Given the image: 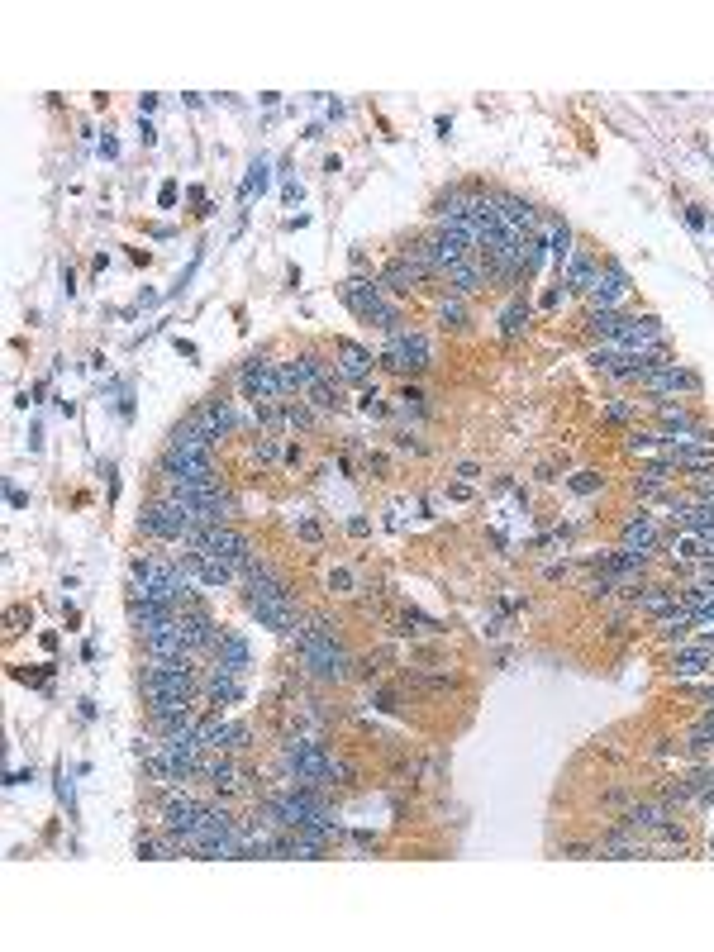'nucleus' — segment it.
Segmentation results:
<instances>
[{
  "label": "nucleus",
  "instance_id": "f257e3e1",
  "mask_svg": "<svg viewBox=\"0 0 714 952\" xmlns=\"http://www.w3.org/2000/svg\"><path fill=\"white\" fill-rule=\"evenodd\" d=\"M296 653H300V667L324 681V686H343L353 676V657L343 648V638L334 634L329 619H310L305 629L296 634Z\"/></svg>",
  "mask_w": 714,
  "mask_h": 952
},
{
  "label": "nucleus",
  "instance_id": "f03ea898",
  "mask_svg": "<svg viewBox=\"0 0 714 952\" xmlns=\"http://www.w3.org/2000/svg\"><path fill=\"white\" fill-rule=\"evenodd\" d=\"M338 296H343V305L353 310L357 319H367V324H377L381 334L391 338L405 329V319H400V310L386 300V286L381 281H367V277H348L343 286H338Z\"/></svg>",
  "mask_w": 714,
  "mask_h": 952
},
{
  "label": "nucleus",
  "instance_id": "7ed1b4c3",
  "mask_svg": "<svg viewBox=\"0 0 714 952\" xmlns=\"http://www.w3.org/2000/svg\"><path fill=\"white\" fill-rule=\"evenodd\" d=\"M329 762H334V753L324 748V743H315V738H286L281 743V772H286V781H296V786H329Z\"/></svg>",
  "mask_w": 714,
  "mask_h": 952
},
{
  "label": "nucleus",
  "instance_id": "20e7f679",
  "mask_svg": "<svg viewBox=\"0 0 714 952\" xmlns=\"http://www.w3.org/2000/svg\"><path fill=\"white\" fill-rule=\"evenodd\" d=\"M143 691H172V695H191L196 700V691H205V681L196 676L191 657H148Z\"/></svg>",
  "mask_w": 714,
  "mask_h": 952
},
{
  "label": "nucleus",
  "instance_id": "39448f33",
  "mask_svg": "<svg viewBox=\"0 0 714 952\" xmlns=\"http://www.w3.org/2000/svg\"><path fill=\"white\" fill-rule=\"evenodd\" d=\"M139 529L148 538H162V543H186V534L196 529V515H191L181 500L162 496V500H153V505L139 515Z\"/></svg>",
  "mask_w": 714,
  "mask_h": 952
},
{
  "label": "nucleus",
  "instance_id": "423d86ee",
  "mask_svg": "<svg viewBox=\"0 0 714 952\" xmlns=\"http://www.w3.org/2000/svg\"><path fill=\"white\" fill-rule=\"evenodd\" d=\"M238 391H243V400H253V405L291 400L286 396V381H281V362H267V357H248V362L238 367Z\"/></svg>",
  "mask_w": 714,
  "mask_h": 952
},
{
  "label": "nucleus",
  "instance_id": "0eeeda50",
  "mask_svg": "<svg viewBox=\"0 0 714 952\" xmlns=\"http://www.w3.org/2000/svg\"><path fill=\"white\" fill-rule=\"evenodd\" d=\"M434 362V353H429V338L415 334V329H400V334L386 338V353H381V367H391V372H400V377H410V372H424Z\"/></svg>",
  "mask_w": 714,
  "mask_h": 952
},
{
  "label": "nucleus",
  "instance_id": "6e6552de",
  "mask_svg": "<svg viewBox=\"0 0 714 952\" xmlns=\"http://www.w3.org/2000/svg\"><path fill=\"white\" fill-rule=\"evenodd\" d=\"M177 624H181V638H186V648L191 653H215L219 648V638H224V629H219V619L205 610V605H181V615H177Z\"/></svg>",
  "mask_w": 714,
  "mask_h": 952
},
{
  "label": "nucleus",
  "instance_id": "1a4fd4ad",
  "mask_svg": "<svg viewBox=\"0 0 714 952\" xmlns=\"http://www.w3.org/2000/svg\"><path fill=\"white\" fill-rule=\"evenodd\" d=\"M200 810H205V800H196V795H186L181 786H172V791L162 795V805H158L162 833H172V838H186V833L200 824Z\"/></svg>",
  "mask_w": 714,
  "mask_h": 952
},
{
  "label": "nucleus",
  "instance_id": "9d476101",
  "mask_svg": "<svg viewBox=\"0 0 714 952\" xmlns=\"http://www.w3.org/2000/svg\"><path fill=\"white\" fill-rule=\"evenodd\" d=\"M496 215H500V234L515 238V243H529L538 234V210L529 200L519 196H496Z\"/></svg>",
  "mask_w": 714,
  "mask_h": 952
},
{
  "label": "nucleus",
  "instance_id": "9b49d317",
  "mask_svg": "<svg viewBox=\"0 0 714 952\" xmlns=\"http://www.w3.org/2000/svg\"><path fill=\"white\" fill-rule=\"evenodd\" d=\"M638 386H643L648 396H691V391H700V377H695L691 367H681V362H662V367H653Z\"/></svg>",
  "mask_w": 714,
  "mask_h": 952
},
{
  "label": "nucleus",
  "instance_id": "f8f14e48",
  "mask_svg": "<svg viewBox=\"0 0 714 952\" xmlns=\"http://www.w3.org/2000/svg\"><path fill=\"white\" fill-rule=\"evenodd\" d=\"M372 362H377V357L367 353L362 343H353V338H338L334 343V367H338V377H343V386H367V381H372Z\"/></svg>",
  "mask_w": 714,
  "mask_h": 952
},
{
  "label": "nucleus",
  "instance_id": "ddd939ff",
  "mask_svg": "<svg viewBox=\"0 0 714 952\" xmlns=\"http://www.w3.org/2000/svg\"><path fill=\"white\" fill-rule=\"evenodd\" d=\"M591 305L595 310H619L624 305V296H629V272L619 267V262H605L600 272H595V281H591Z\"/></svg>",
  "mask_w": 714,
  "mask_h": 952
},
{
  "label": "nucleus",
  "instance_id": "4468645a",
  "mask_svg": "<svg viewBox=\"0 0 714 952\" xmlns=\"http://www.w3.org/2000/svg\"><path fill=\"white\" fill-rule=\"evenodd\" d=\"M672 819H676V814H672V805H667V800H634L629 810L619 814V824H624V829H634V833H643V838H653L657 829H667Z\"/></svg>",
  "mask_w": 714,
  "mask_h": 952
},
{
  "label": "nucleus",
  "instance_id": "2eb2a0df",
  "mask_svg": "<svg viewBox=\"0 0 714 952\" xmlns=\"http://www.w3.org/2000/svg\"><path fill=\"white\" fill-rule=\"evenodd\" d=\"M186 419H191V424H200V429L215 438V443H219V438L234 434V424H238V419H234V400H224V396L200 400V405H196V410H191Z\"/></svg>",
  "mask_w": 714,
  "mask_h": 952
},
{
  "label": "nucleus",
  "instance_id": "dca6fc26",
  "mask_svg": "<svg viewBox=\"0 0 714 952\" xmlns=\"http://www.w3.org/2000/svg\"><path fill=\"white\" fill-rule=\"evenodd\" d=\"M243 605H248V615L258 619L262 629H272V634H300V615L296 605H272V600H253V595H243Z\"/></svg>",
  "mask_w": 714,
  "mask_h": 952
},
{
  "label": "nucleus",
  "instance_id": "f3484780",
  "mask_svg": "<svg viewBox=\"0 0 714 952\" xmlns=\"http://www.w3.org/2000/svg\"><path fill=\"white\" fill-rule=\"evenodd\" d=\"M143 648H148V657H196L191 648H186V638H181V624H177V619H167V624H153V629H143Z\"/></svg>",
  "mask_w": 714,
  "mask_h": 952
},
{
  "label": "nucleus",
  "instance_id": "a211bd4d",
  "mask_svg": "<svg viewBox=\"0 0 714 952\" xmlns=\"http://www.w3.org/2000/svg\"><path fill=\"white\" fill-rule=\"evenodd\" d=\"M634 496L638 500H667L672 496V462H662V457L648 462V467L634 476Z\"/></svg>",
  "mask_w": 714,
  "mask_h": 952
},
{
  "label": "nucleus",
  "instance_id": "6ab92c4d",
  "mask_svg": "<svg viewBox=\"0 0 714 952\" xmlns=\"http://www.w3.org/2000/svg\"><path fill=\"white\" fill-rule=\"evenodd\" d=\"M667 672H672L676 681H691V676L714 672V648H705V643H695V648H676L672 662H667Z\"/></svg>",
  "mask_w": 714,
  "mask_h": 952
},
{
  "label": "nucleus",
  "instance_id": "aec40b11",
  "mask_svg": "<svg viewBox=\"0 0 714 952\" xmlns=\"http://www.w3.org/2000/svg\"><path fill=\"white\" fill-rule=\"evenodd\" d=\"M424 281H429V277H424V272H419V267L405 258V253L381 267V286H386V291H396V296H410V291H419Z\"/></svg>",
  "mask_w": 714,
  "mask_h": 952
},
{
  "label": "nucleus",
  "instance_id": "412c9836",
  "mask_svg": "<svg viewBox=\"0 0 714 952\" xmlns=\"http://www.w3.org/2000/svg\"><path fill=\"white\" fill-rule=\"evenodd\" d=\"M662 462H672V472L676 467H681V472H710L714 448H705V443H667V448H662Z\"/></svg>",
  "mask_w": 714,
  "mask_h": 952
},
{
  "label": "nucleus",
  "instance_id": "4be33fe9",
  "mask_svg": "<svg viewBox=\"0 0 714 952\" xmlns=\"http://www.w3.org/2000/svg\"><path fill=\"white\" fill-rule=\"evenodd\" d=\"M676 586H667V581H653V586H638V591H629V605L634 610H643V615H667V610H676Z\"/></svg>",
  "mask_w": 714,
  "mask_h": 952
},
{
  "label": "nucleus",
  "instance_id": "5701e85b",
  "mask_svg": "<svg viewBox=\"0 0 714 952\" xmlns=\"http://www.w3.org/2000/svg\"><path fill=\"white\" fill-rule=\"evenodd\" d=\"M619 538H624V548H643V553H653V548H662V529H657L653 515H629L624 519V529H619Z\"/></svg>",
  "mask_w": 714,
  "mask_h": 952
},
{
  "label": "nucleus",
  "instance_id": "b1692460",
  "mask_svg": "<svg viewBox=\"0 0 714 952\" xmlns=\"http://www.w3.org/2000/svg\"><path fill=\"white\" fill-rule=\"evenodd\" d=\"M253 662V648H248V638L243 634H234V629H224V638H219V648H215V667L219 672H243Z\"/></svg>",
  "mask_w": 714,
  "mask_h": 952
},
{
  "label": "nucleus",
  "instance_id": "393cba45",
  "mask_svg": "<svg viewBox=\"0 0 714 952\" xmlns=\"http://www.w3.org/2000/svg\"><path fill=\"white\" fill-rule=\"evenodd\" d=\"M557 272H562V286H567V291H591V281H595L600 267H595V258L586 253V248H572V258L562 262Z\"/></svg>",
  "mask_w": 714,
  "mask_h": 952
},
{
  "label": "nucleus",
  "instance_id": "a878e982",
  "mask_svg": "<svg viewBox=\"0 0 714 952\" xmlns=\"http://www.w3.org/2000/svg\"><path fill=\"white\" fill-rule=\"evenodd\" d=\"M448 286H453V296H476L481 286H491V277H486V267H481V258H467V262H457L453 272H448Z\"/></svg>",
  "mask_w": 714,
  "mask_h": 952
},
{
  "label": "nucleus",
  "instance_id": "bb28decb",
  "mask_svg": "<svg viewBox=\"0 0 714 952\" xmlns=\"http://www.w3.org/2000/svg\"><path fill=\"white\" fill-rule=\"evenodd\" d=\"M205 700L215 705V710H229V705H238L243 700V686H238V676L234 672H210L205 676Z\"/></svg>",
  "mask_w": 714,
  "mask_h": 952
},
{
  "label": "nucleus",
  "instance_id": "cd10ccee",
  "mask_svg": "<svg viewBox=\"0 0 714 952\" xmlns=\"http://www.w3.org/2000/svg\"><path fill=\"white\" fill-rule=\"evenodd\" d=\"M691 629H695V615H691V610H681V605L653 619V634L662 638V643H676V648H681V638L691 634Z\"/></svg>",
  "mask_w": 714,
  "mask_h": 952
},
{
  "label": "nucleus",
  "instance_id": "c85d7f7f",
  "mask_svg": "<svg viewBox=\"0 0 714 952\" xmlns=\"http://www.w3.org/2000/svg\"><path fill=\"white\" fill-rule=\"evenodd\" d=\"M172 448H181V453H200V457H215V438L205 434L200 424L181 419L177 429H172Z\"/></svg>",
  "mask_w": 714,
  "mask_h": 952
},
{
  "label": "nucleus",
  "instance_id": "c756f323",
  "mask_svg": "<svg viewBox=\"0 0 714 952\" xmlns=\"http://www.w3.org/2000/svg\"><path fill=\"white\" fill-rule=\"evenodd\" d=\"M538 234L548 238V253L557 258V267L572 258V229H567V219H543V224H538Z\"/></svg>",
  "mask_w": 714,
  "mask_h": 952
},
{
  "label": "nucleus",
  "instance_id": "7c9ffc66",
  "mask_svg": "<svg viewBox=\"0 0 714 952\" xmlns=\"http://www.w3.org/2000/svg\"><path fill=\"white\" fill-rule=\"evenodd\" d=\"M396 634L400 638H434V634H443V624H438V619L415 615V610H405V615L396 619Z\"/></svg>",
  "mask_w": 714,
  "mask_h": 952
},
{
  "label": "nucleus",
  "instance_id": "2f4dec72",
  "mask_svg": "<svg viewBox=\"0 0 714 952\" xmlns=\"http://www.w3.org/2000/svg\"><path fill=\"white\" fill-rule=\"evenodd\" d=\"M524 329H529V300H510V305H505V315H500V334H505V338H510V343H515V338L519 334H524Z\"/></svg>",
  "mask_w": 714,
  "mask_h": 952
},
{
  "label": "nucleus",
  "instance_id": "473e14b6",
  "mask_svg": "<svg viewBox=\"0 0 714 952\" xmlns=\"http://www.w3.org/2000/svg\"><path fill=\"white\" fill-rule=\"evenodd\" d=\"M286 424H291V429H300V434H310V429H315V424H319V410H315V405H305V400H286Z\"/></svg>",
  "mask_w": 714,
  "mask_h": 952
},
{
  "label": "nucleus",
  "instance_id": "72a5a7b5",
  "mask_svg": "<svg viewBox=\"0 0 714 952\" xmlns=\"http://www.w3.org/2000/svg\"><path fill=\"white\" fill-rule=\"evenodd\" d=\"M686 743H691V753H705V748H714V710H705L700 719H695L691 734H686Z\"/></svg>",
  "mask_w": 714,
  "mask_h": 952
},
{
  "label": "nucleus",
  "instance_id": "f704fd0d",
  "mask_svg": "<svg viewBox=\"0 0 714 952\" xmlns=\"http://www.w3.org/2000/svg\"><path fill=\"white\" fill-rule=\"evenodd\" d=\"M438 324H443V329H467V300L462 296L443 300V305H438Z\"/></svg>",
  "mask_w": 714,
  "mask_h": 952
},
{
  "label": "nucleus",
  "instance_id": "c9c22d12",
  "mask_svg": "<svg viewBox=\"0 0 714 952\" xmlns=\"http://www.w3.org/2000/svg\"><path fill=\"white\" fill-rule=\"evenodd\" d=\"M567 486H572L576 496H595V491H600V486H605V476L595 472V467H581V472H576L572 481H567Z\"/></svg>",
  "mask_w": 714,
  "mask_h": 952
},
{
  "label": "nucleus",
  "instance_id": "e433bc0d",
  "mask_svg": "<svg viewBox=\"0 0 714 952\" xmlns=\"http://www.w3.org/2000/svg\"><path fill=\"white\" fill-rule=\"evenodd\" d=\"M357 410H362L367 419H386V400H381L377 386H367V391L357 396Z\"/></svg>",
  "mask_w": 714,
  "mask_h": 952
},
{
  "label": "nucleus",
  "instance_id": "4c0bfd02",
  "mask_svg": "<svg viewBox=\"0 0 714 952\" xmlns=\"http://www.w3.org/2000/svg\"><path fill=\"white\" fill-rule=\"evenodd\" d=\"M691 795H700V791H695V781L686 776V781H672V786H662V795H657V800H667V805H686Z\"/></svg>",
  "mask_w": 714,
  "mask_h": 952
},
{
  "label": "nucleus",
  "instance_id": "58836bf2",
  "mask_svg": "<svg viewBox=\"0 0 714 952\" xmlns=\"http://www.w3.org/2000/svg\"><path fill=\"white\" fill-rule=\"evenodd\" d=\"M691 496L714 500V467H710V472H691Z\"/></svg>",
  "mask_w": 714,
  "mask_h": 952
},
{
  "label": "nucleus",
  "instance_id": "ea45409f",
  "mask_svg": "<svg viewBox=\"0 0 714 952\" xmlns=\"http://www.w3.org/2000/svg\"><path fill=\"white\" fill-rule=\"evenodd\" d=\"M400 410H410V415H424V391H419V386H405V391H400Z\"/></svg>",
  "mask_w": 714,
  "mask_h": 952
},
{
  "label": "nucleus",
  "instance_id": "a19ab883",
  "mask_svg": "<svg viewBox=\"0 0 714 952\" xmlns=\"http://www.w3.org/2000/svg\"><path fill=\"white\" fill-rule=\"evenodd\" d=\"M329 591L353 595V572H348V567H334V572H329Z\"/></svg>",
  "mask_w": 714,
  "mask_h": 952
},
{
  "label": "nucleus",
  "instance_id": "79ce46f5",
  "mask_svg": "<svg viewBox=\"0 0 714 952\" xmlns=\"http://www.w3.org/2000/svg\"><path fill=\"white\" fill-rule=\"evenodd\" d=\"M281 453H286V448H281V443H277L272 434H262V438H258V457H262V462H277Z\"/></svg>",
  "mask_w": 714,
  "mask_h": 952
},
{
  "label": "nucleus",
  "instance_id": "37998d69",
  "mask_svg": "<svg viewBox=\"0 0 714 952\" xmlns=\"http://www.w3.org/2000/svg\"><path fill=\"white\" fill-rule=\"evenodd\" d=\"M24 624H34V610H29V605H15V610H10V634H20Z\"/></svg>",
  "mask_w": 714,
  "mask_h": 952
},
{
  "label": "nucleus",
  "instance_id": "c03bdc74",
  "mask_svg": "<svg viewBox=\"0 0 714 952\" xmlns=\"http://www.w3.org/2000/svg\"><path fill=\"white\" fill-rule=\"evenodd\" d=\"M262 186H267V167L258 162V167H253V177L243 181V196H253V191H262Z\"/></svg>",
  "mask_w": 714,
  "mask_h": 952
},
{
  "label": "nucleus",
  "instance_id": "a18cd8bd",
  "mask_svg": "<svg viewBox=\"0 0 714 952\" xmlns=\"http://www.w3.org/2000/svg\"><path fill=\"white\" fill-rule=\"evenodd\" d=\"M605 415L615 419V424H629V419H634V410H629L624 400H610V405H605Z\"/></svg>",
  "mask_w": 714,
  "mask_h": 952
},
{
  "label": "nucleus",
  "instance_id": "49530a36",
  "mask_svg": "<svg viewBox=\"0 0 714 952\" xmlns=\"http://www.w3.org/2000/svg\"><path fill=\"white\" fill-rule=\"evenodd\" d=\"M296 534L305 538V543H319V538H324V534H319V524H315V519H296Z\"/></svg>",
  "mask_w": 714,
  "mask_h": 952
},
{
  "label": "nucleus",
  "instance_id": "de8ad7c7",
  "mask_svg": "<svg viewBox=\"0 0 714 952\" xmlns=\"http://www.w3.org/2000/svg\"><path fill=\"white\" fill-rule=\"evenodd\" d=\"M396 448L400 453H424V443H419L415 434H396Z\"/></svg>",
  "mask_w": 714,
  "mask_h": 952
},
{
  "label": "nucleus",
  "instance_id": "09e8293b",
  "mask_svg": "<svg viewBox=\"0 0 714 952\" xmlns=\"http://www.w3.org/2000/svg\"><path fill=\"white\" fill-rule=\"evenodd\" d=\"M348 534H353V538H367V534H372V524H367L362 515H353V519H348Z\"/></svg>",
  "mask_w": 714,
  "mask_h": 952
},
{
  "label": "nucleus",
  "instance_id": "8fccbe9b",
  "mask_svg": "<svg viewBox=\"0 0 714 952\" xmlns=\"http://www.w3.org/2000/svg\"><path fill=\"white\" fill-rule=\"evenodd\" d=\"M562 853H567V857H586V853H595V843H567Z\"/></svg>",
  "mask_w": 714,
  "mask_h": 952
},
{
  "label": "nucleus",
  "instance_id": "3c124183",
  "mask_svg": "<svg viewBox=\"0 0 714 952\" xmlns=\"http://www.w3.org/2000/svg\"><path fill=\"white\" fill-rule=\"evenodd\" d=\"M543 576H548V581H562V576H567V562H553V567H543Z\"/></svg>",
  "mask_w": 714,
  "mask_h": 952
},
{
  "label": "nucleus",
  "instance_id": "603ef678",
  "mask_svg": "<svg viewBox=\"0 0 714 952\" xmlns=\"http://www.w3.org/2000/svg\"><path fill=\"white\" fill-rule=\"evenodd\" d=\"M281 457H286V462H291V467H300V462H305V453H300L296 443H291V448H286V453H281Z\"/></svg>",
  "mask_w": 714,
  "mask_h": 952
},
{
  "label": "nucleus",
  "instance_id": "864d4df0",
  "mask_svg": "<svg viewBox=\"0 0 714 952\" xmlns=\"http://www.w3.org/2000/svg\"><path fill=\"white\" fill-rule=\"evenodd\" d=\"M705 700H710V705H714V686H710V691H705Z\"/></svg>",
  "mask_w": 714,
  "mask_h": 952
}]
</instances>
